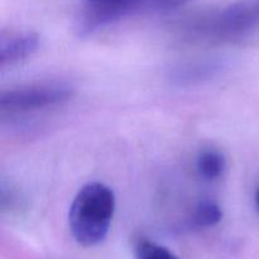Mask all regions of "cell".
<instances>
[{"label":"cell","instance_id":"1","mask_svg":"<svg viewBox=\"0 0 259 259\" xmlns=\"http://www.w3.org/2000/svg\"><path fill=\"white\" fill-rule=\"evenodd\" d=\"M115 211L113 190L100 182H90L76 194L68 212V225L73 239L83 247L103 242L110 229Z\"/></svg>","mask_w":259,"mask_h":259},{"label":"cell","instance_id":"2","mask_svg":"<svg viewBox=\"0 0 259 259\" xmlns=\"http://www.w3.org/2000/svg\"><path fill=\"white\" fill-rule=\"evenodd\" d=\"M73 89L65 82H40L3 91L0 108L3 113H28L65 103Z\"/></svg>","mask_w":259,"mask_h":259},{"label":"cell","instance_id":"3","mask_svg":"<svg viewBox=\"0 0 259 259\" xmlns=\"http://www.w3.org/2000/svg\"><path fill=\"white\" fill-rule=\"evenodd\" d=\"M259 28V0H238L219 13L215 29L220 34L243 35Z\"/></svg>","mask_w":259,"mask_h":259},{"label":"cell","instance_id":"4","mask_svg":"<svg viewBox=\"0 0 259 259\" xmlns=\"http://www.w3.org/2000/svg\"><path fill=\"white\" fill-rule=\"evenodd\" d=\"M39 46V37L33 32L2 33L0 37V67L4 70L32 56Z\"/></svg>","mask_w":259,"mask_h":259},{"label":"cell","instance_id":"5","mask_svg":"<svg viewBox=\"0 0 259 259\" xmlns=\"http://www.w3.org/2000/svg\"><path fill=\"white\" fill-rule=\"evenodd\" d=\"M227 162L218 151H205L197 158V171L205 180H217L224 172Z\"/></svg>","mask_w":259,"mask_h":259},{"label":"cell","instance_id":"6","mask_svg":"<svg viewBox=\"0 0 259 259\" xmlns=\"http://www.w3.org/2000/svg\"><path fill=\"white\" fill-rule=\"evenodd\" d=\"M223 212L219 205L211 200L201 201L192 214L191 223L196 228H210L222 220Z\"/></svg>","mask_w":259,"mask_h":259},{"label":"cell","instance_id":"7","mask_svg":"<svg viewBox=\"0 0 259 259\" xmlns=\"http://www.w3.org/2000/svg\"><path fill=\"white\" fill-rule=\"evenodd\" d=\"M137 259H180L168 248L148 239H141L136 245Z\"/></svg>","mask_w":259,"mask_h":259},{"label":"cell","instance_id":"8","mask_svg":"<svg viewBox=\"0 0 259 259\" xmlns=\"http://www.w3.org/2000/svg\"><path fill=\"white\" fill-rule=\"evenodd\" d=\"M255 204H257V207L259 210V190L257 191V195H255Z\"/></svg>","mask_w":259,"mask_h":259}]
</instances>
